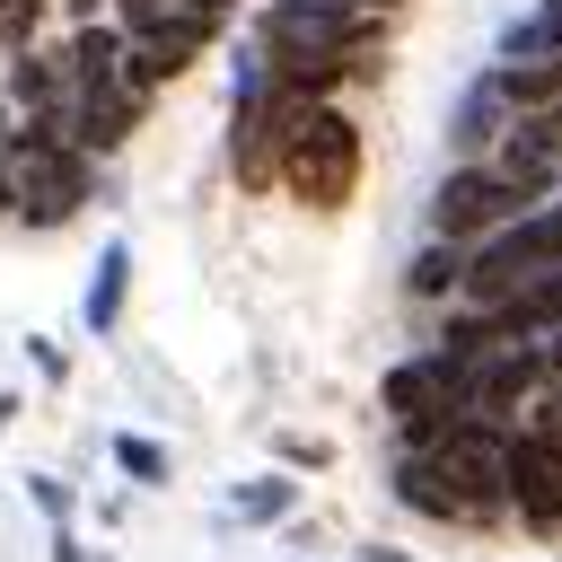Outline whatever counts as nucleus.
<instances>
[{
  "label": "nucleus",
  "mask_w": 562,
  "mask_h": 562,
  "mask_svg": "<svg viewBox=\"0 0 562 562\" xmlns=\"http://www.w3.org/2000/svg\"><path fill=\"white\" fill-rule=\"evenodd\" d=\"M53 562H88V553H79V536H70V527H61V536H53Z\"/></svg>",
  "instance_id": "nucleus-22"
},
{
  "label": "nucleus",
  "mask_w": 562,
  "mask_h": 562,
  "mask_svg": "<svg viewBox=\"0 0 562 562\" xmlns=\"http://www.w3.org/2000/svg\"><path fill=\"white\" fill-rule=\"evenodd\" d=\"M167 9H184V18H211V26H220V18L237 9V0H167Z\"/></svg>",
  "instance_id": "nucleus-21"
},
{
  "label": "nucleus",
  "mask_w": 562,
  "mask_h": 562,
  "mask_svg": "<svg viewBox=\"0 0 562 562\" xmlns=\"http://www.w3.org/2000/svg\"><path fill=\"white\" fill-rule=\"evenodd\" d=\"M272 176H281L307 211H342V202L360 193V123H351L334 97H299V105H281Z\"/></svg>",
  "instance_id": "nucleus-2"
},
{
  "label": "nucleus",
  "mask_w": 562,
  "mask_h": 562,
  "mask_svg": "<svg viewBox=\"0 0 562 562\" xmlns=\"http://www.w3.org/2000/svg\"><path fill=\"white\" fill-rule=\"evenodd\" d=\"M501 132H509V97H501V79L483 70V79L457 97V114H448V149H457V158H483Z\"/></svg>",
  "instance_id": "nucleus-11"
},
{
  "label": "nucleus",
  "mask_w": 562,
  "mask_h": 562,
  "mask_svg": "<svg viewBox=\"0 0 562 562\" xmlns=\"http://www.w3.org/2000/svg\"><path fill=\"white\" fill-rule=\"evenodd\" d=\"M132 123H140V88H123V79H79V88H61V132H70L88 158L123 149Z\"/></svg>",
  "instance_id": "nucleus-9"
},
{
  "label": "nucleus",
  "mask_w": 562,
  "mask_h": 562,
  "mask_svg": "<svg viewBox=\"0 0 562 562\" xmlns=\"http://www.w3.org/2000/svg\"><path fill=\"white\" fill-rule=\"evenodd\" d=\"M457 395V369L439 360V351H413V360H395L386 378H378V413L386 422H413V413H430V404H448Z\"/></svg>",
  "instance_id": "nucleus-10"
},
{
  "label": "nucleus",
  "mask_w": 562,
  "mask_h": 562,
  "mask_svg": "<svg viewBox=\"0 0 562 562\" xmlns=\"http://www.w3.org/2000/svg\"><path fill=\"white\" fill-rule=\"evenodd\" d=\"M501 61H562V0H536L501 26Z\"/></svg>",
  "instance_id": "nucleus-14"
},
{
  "label": "nucleus",
  "mask_w": 562,
  "mask_h": 562,
  "mask_svg": "<svg viewBox=\"0 0 562 562\" xmlns=\"http://www.w3.org/2000/svg\"><path fill=\"white\" fill-rule=\"evenodd\" d=\"M430 457H439V474L457 483L465 518H501V509H509V430H501V422L457 413V422L430 439Z\"/></svg>",
  "instance_id": "nucleus-4"
},
{
  "label": "nucleus",
  "mask_w": 562,
  "mask_h": 562,
  "mask_svg": "<svg viewBox=\"0 0 562 562\" xmlns=\"http://www.w3.org/2000/svg\"><path fill=\"white\" fill-rule=\"evenodd\" d=\"M404 281H413L422 299H439V290H457V281H465V246H457V237H430V246L413 255V272H404Z\"/></svg>",
  "instance_id": "nucleus-17"
},
{
  "label": "nucleus",
  "mask_w": 562,
  "mask_h": 562,
  "mask_svg": "<svg viewBox=\"0 0 562 562\" xmlns=\"http://www.w3.org/2000/svg\"><path fill=\"white\" fill-rule=\"evenodd\" d=\"M281 457H290V465H334V439H299V430H281Z\"/></svg>",
  "instance_id": "nucleus-20"
},
{
  "label": "nucleus",
  "mask_w": 562,
  "mask_h": 562,
  "mask_svg": "<svg viewBox=\"0 0 562 562\" xmlns=\"http://www.w3.org/2000/svg\"><path fill=\"white\" fill-rule=\"evenodd\" d=\"M360 562H413V553H395V544H360Z\"/></svg>",
  "instance_id": "nucleus-23"
},
{
  "label": "nucleus",
  "mask_w": 562,
  "mask_h": 562,
  "mask_svg": "<svg viewBox=\"0 0 562 562\" xmlns=\"http://www.w3.org/2000/svg\"><path fill=\"white\" fill-rule=\"evenodd\" d=\"M509 509H518L536 536L562 527V439H553L544 422L509 430Z\"/></svg>",
  "instance_id": "nucleus-8"
},
{
  "label": "nucleus",
  "mask_w": 562,
  "mask_h": 562,
  "mask_svg": "<svg viewBox=\"0 0 562 562\" xmlns=\"http://www.w3.org/2000/svg\"><path fill=\"white\" fill-rule=\"evenodd\" d=\"M9 422H18V395H0V430H9Z\"/></svg>",
  "instance_id": "nucleus-24"
},
{
  "label": "nucleus",
  "mask_w": 562,
  "mask_h": 562,
  "mask_svg": "<svg viewBox=\"0 0 562 562\" xmlns=\"http://www.w3.org/2000/svg\"><path fill=\"white\" fill-rule=\"evenodd\" d=\"M351 9H378V18H386V9H395V0H351Z\"/></svg>",
  "instance_id": "nucleus-25"
},
{
  "label": "nucleus",
  "mask_w": 562,
  "mask_h": 562,
  "mask_svg": "<svg viewBox=\"0 0 562 562\" xmlns=\"http://www.w3.org/2000/svg\"><path fill=\"white\" fill-rule=\"evenodd\" d=\"M79 202H88V149L61 132V105L0 132V211H18L26 228H61L79 220Z\"/></svg>",
  "instance_id": "nucleus-1"
},
{
  "label": "nucleus",
  "mask_w": 562,
  "mask_h": 562,
  "mask_svg": "<svg viewBox=\"0 0 562 562\" xmlns=\"http://www.w3.org/2000/svg\"><path fill=\"white\" fill-rule=\"evenodd\" d=\"M378 35V9H351V0H272L263 9V53H369Z\"/></svg>",
  "instance_id": "nucleus-6"
},
{
  "label": "nucleus",
  "mask_w": 562,
  "mask_h": 562,
  "mask_svg": "<svg viewBox=\"0 0 562 562\" xmlns=\"http://www.w3.org/2000/svg\"><path fill=\"white\" fill-rule=\"evenodd\" d=\"M553 184H562V167H553Z\"/></svg>",
  "instance_id": "nucleus-26"
},
{
  "label": "nucleus",
  "mask_w": 562,
  "mask_h": 562,
  "mask_svg": "<svg viewBox=\"0 0 562 562\" xmlns=\"http://www.w3.org/2000/svg\"><path fill=\"white\" fill-rule=\"evenodd\" d=\"M553 255H562V202H527L518 220L483 228V255H465V281H457V290H474V299L492 307V299H509L527 272H544Z\"/></svg>",
  "instance_id": "nucleus-3"
},
{
  "label": "nucleus",
  "mask_w": 562,
  "mask_h": 562,
  "mask_svg": "<svg viewBox=\"0 0 562 562\" xmlns=\"http://www.w3.org/2000/svg\"><path fill=\"white\" fill-rule=\"evenodd\" d=\"M123 299H132V246L114 237L97 255V281H88V334H114L123 325Z\"/></svg>",
  "instance_id": "nucleus-13"
},
{
  "label": "nucleus",
  "mask_w": 562,
  "mask_h": 562,
  "mask_svg": "<svg viewBox=\"0 0 562 562\" xmlns=\"http://www.w3.org/2000/svg\"><path fill=\"white\" fill-rule=\"evenodd\" d=\"M114 465H123L132 483H167V448H158V439H140V430H123V439H114Z\"/></svg>",
  "instance_id": "nucleus-19"
},
{
  "label": "nucleus",
  "mask_w": 562,
  "mask_h": 562,
  "mask_svg": "<svg viewBox=\"0 0 562 562\" xmlns=\"http://www.w3.org/2000/svg\"><path fill=\"white\" fill-rule=\"evenodd\" d=\"M544 184H553V176H501V167L465 158V167H448V184H439V202H430V228L465 246V237H483V228L518 220V211H527Z\"/></svg>",
  "instance_id": "nucleus-5"
},
{
  "label": "nucleus",
  "mask_w": 562,
  "mask_h": 562,
  "mask_svg": "<svg viewBox=\"0 0 562 562\" xmlns=\"http://www.w3.org/2000/svg\"><path fill=\"white\" fill-rule=\"evenodd\" d=\"M536 386H544V351H536L527 334H509V342H483V351L457 369V413L509 422V413H518Z\"/></svg>",
  "instance_id": "nucleus-7"
},
{
  "label": "nucleus",
  "mask_w": 562,
  "mask_h": 562,
  "mask_svg": "<svg viewBox=\"0 0 562 562\" xmlns=\"http://www.w3.org/2000/svg\"><path fill=\"white\" fill-rule=\"evenodd\" d=\"M290 501H299V483H290V474H255V483H237V492H228V509H237V518H290Z\"/></svg>",
  "instance_id": "nucleus-18"
},
{
  "label": "nucleus",
  "mask_w": 562,
  "mask_h": 562,
  "mask_svg": "<svg viewBox=\"0 0 562 562\" xmlns=\"http://www.w3.org/2000/svg\"><path fill=\"white\" fill-rule=\"evenodd\" d=\"M395 501H404L413 518H439V527H448V518H465V501H457V483L439 474V457H430V448H404V457H395Z\"/></svg>",
  "instance_id": "nucleus-12"
},
{
  "label": "nucleus",
  "mask_w": 562,
  "mask_h": 562,
  "mask_svg": "<svg viewBox=\"0 0 562 562\" xmlns=\"http://www.w3.org/2000/svg\"><path fill=\"white\" fill-rule=\"evenodd\" d=\"M61 88H70V79H61V70H53L44 53H26V44L9 53V97H18L26 114H44V105H61Z\"/></svg>",
  "instance_id": "nucleus-16"
},
{
  "label": "nucleus",
  "mask_w": 562,
  "mask_h": 562,
  "mask_svg": "<svg viewBox=\"0 0 562 562\" xmlns=\"http://www.w3.org/2000/svg\"><path fill=\"white\" fill-rule=\"evenodd\" d=\"M61 79H70V88H79V79H123V26H79Z\"/></svg>",
  "instance_id": "nucleus-15"
}]
</instances>
